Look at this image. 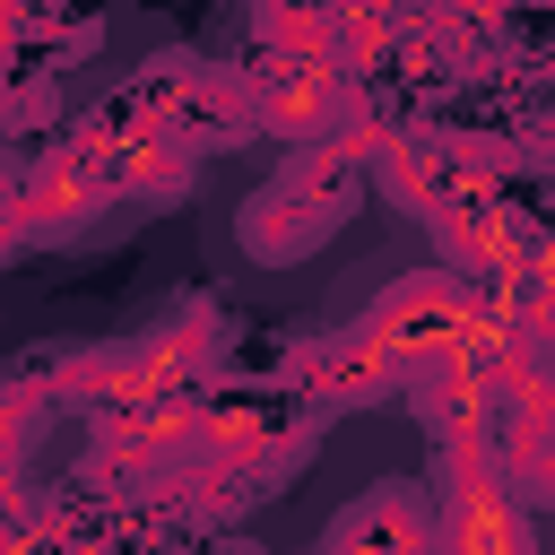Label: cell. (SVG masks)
Segmentation results:
<instances>
[{
    "instance_id": "1",
    "label": "cell",
    "mask_w": 555,
    "mask_h": 555,
    "mask_svg": "<svg viewBox=\"0 0 555 555\" xmlns=\"http://www.w3.org/2000/svg\"><path fill=\"white\" fill-rule=\"evenodd\" d=\"M442 555H529V520L503 486L468 477L451 494V529H442Z\"/></svg>"
},
{
    "instance_id": "2",
    "label": "cell",
    "mask_w": 555,
    "mask_h": 555,
    "mask_svg": "<svg viewBox=\"0 0 555 555\" xmlns=\"http://www.w3.org/2000/svg\"><path fill=\"white\" fill-rule=\"evenodd\" d=\"M330 555H425V520L408 494H373L330 529Z\"/></svg>"
}]
</instances>
